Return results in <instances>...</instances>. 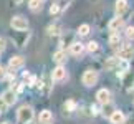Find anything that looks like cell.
Here are the masks:
<instances>
[{"instance_id":"obj_9","label":"cell","mask_w":134,"mask_h":124,"mask_svg":"<svg viewBox=\"0 0 134 124\" xmlns=\"http://www.w3.org/2000/svg\"><path fill=\"white\" fill-rule=\"evenodd\" d=\"M96 99L103 106H104V104H109V103H111V91L106 89V88H101V89L96 93Z\"/></svg>"},{"instance_id":"obj_16","label":"cell","mask_w":134,"mask_h":124,"mask_svg":"<svg viewBox=\"0 0 134 124\" xmlns=\"http://www.w3.org/2000/svg\"><path fill=\"white\" fill-rule=\"evenodd\" d=\"M109 46L111 48H118V46L121 45V37H119V33H111L109 35Z\"/></svg>"},{"instance_id":"obj_14","label":"cell","mask_w":134,"mask_h":124,"mask_svg":"<svg viewBox=\"0 0 134 124\" xmlns=\"http://www.w3.org/2000/svg\"><path fill=\"white\" fill-rule=\"evenodd\" d=\"M104 68L108 71H116L118 68H119V58H118V56H114V58H108L104 61Z\"/></svg>"},{"instance_id":"obj_13","label":"cell","mask_w":134,"mask_h":124,"mask_svg":"<svg viewBox=\"0 0 134 124\" xmlns=\"http://www.w3.org/2000/svg\"><path fill=\"white\" fill-rule=\"evenodd\" d=\"M70 53L75 55V56H81L85 53V45L80 43V41H73V43L70 45Z\"/></svg>"},{"instance_id":"obj_5","label":"cell","mask_w":134,"mask_h":124,"mask_svg":"<svg viewBox=\"0 0 134 124\" xmlns=\"http://www.w3.org/2000/svg\"><path fill=\"white\" fill-rule=\"evenodd\" d=\"M121 83H122V86H124L127 91L134 89V71L127 70L126 73H122L121 75Z\"/></svg>"},{"instance_id":"obj_7","label":"cell","mask_w":134,"mask_h":124,"mask_svg":"<svg viewBox=\"0 0 134 124\" xmlns=\"http://www.w3.org/2000/svg\"><path fill=\"white\" fill-rule=\"evenodd\" d=\"M3 99V103L7 104V108H10V106H13L15 103H17V93H15L13 89H5L3 93H2V96H0Z\"/></svg>"},{"instance_id":"obj_20","label":"cell","mask_w":134,"mask_h":124,"mask_svg":"<svg viewBox=\"0 0 134 124\" xmlns=\"http://www.w3.org/2000/svg\"><path fill=\"white\" fill-rule=\"evenodd\" d=\"M90 32H91V27H90L88 23H83V25H80V27H78V32H76V33H78L80 37H86Z\"/></svg>"},{"instance_id":"obj_17","label":"cell","mask_w":134,"mask_h":124,"mask_svg":"<svg viewBox=\"0 0 134 124\" xmlns=\"http://www.w3.org/2000/svg\"><path fill=\"white\" fill-rule=\"evenodd\" d=\"M65 60H66V51L65 50H58V51L53 53V61H56L58 65H61Z\"/></svg>"},{"instance_id":"obj_25","label":"cell","mask_w":134,"mask_h":124,"mask_svg":"<svg viewBox=\"0 0 134 124\" xmlns=\"http://www.w3.org/2000/svg\"><path fill=\"white\" fill-rule=\"evenodd\" d=\"M56 13H60V5L58 3H53L50 7V15H56Z\"/></svg>"},{"instance_id":"obj_22","label":"cell","mask_w":134,"mask_h":124,"mask_svg":"<svg viewBox=\"0 0 134 124\" xmlns=\"http://www.w3.org/2000/svg\"><path fill=\"white\" fill-rule=\"evenodd\" d=\"M76 108H78V104H76V101H73V99H68L65 103V111H68V112L76 111Z\"/></svg>"},{"instance_id":"obj_1","label":"cell","mask_w":134,"mask_h":124,"mask_svg":"<svg viewBox=\"0 0 134 124\" xmlns=\"http://www.w3.org/2000/svg\"><path fill=\"white\" fill-rule=\"evenodd\" d=\"M33 117H35V112H33L32 106L23 104V106L18 108V111H17V121H18V124H32Z\"/></svg>"},{"instance_id":"obj_30","label":"cell","mask_w":134,"mask_h":124,"mask_svg":"<svg viewBox=\"0 0 134 124\" xmlns=\"http://www.w3.org/2000/svg\"><path fill=\"white\" fill-rule=\"evenodd\" d=\"M2 124H12V122H8V121H5V122H2Z\"/></svg>"},{"instance_id":"obj_4","label":"cell","mask_w":134,"mask_h":124,"mask_svg":"<svg viewBox=\"0 0 134 124\" xmlns=\"http://www.w3.org/2000/svg\"><path fill=\"white\" fill-rule=\"evenodd\" d=\"M132 56H134V46L132 45H121L119 48H118V58L119 60H126V61H129L132 60Z\"/></svg>"},{"instance_id":"obj_24","label":"cell","mask_w":134,"mask_h":124,"mask_svg":"<svg viewBox=\"0 0 134 124\" xmlns=\"http://www.w3.org/2000/svg\"><path fill=\"white\" fill-rule=\"evenodd\" d=\"M126 37L127 40H134V27H126Z\"/></svg>"},{"instance_id":"obj_32","label":"cell","mask_w":134,"mask_h":124,"mask_svg":"<svg viewBox=\"0 0 134 124\" xmlns=\"http://www.w3.org/2000/svg\"><path fill=\"white\" fill-rule=\"evenodd\" d=\"M42 2H43V0H42Z\"/></svg>"},{"instance_id":"obj_11","label":"cell","mask_w":134,"mask_h":124,"mask_svg":"<svg viewBox=\"0 0 134 124\" xmlns=\"http://www.w3.org/2000/svg\"><path fill=\"white\" fill-rule=\"evenodd\" d=\"M38 122H40V124H51V122H53V112H51L50 109L40 111V114H38Z\"/></svg>"},{"instance_id":"obj_31","label":"cell","mask_w":134,"mask_h":124,"mask_svg":"<svg viewBox=\"0 0 134 124\" xmlns=\"http://www.w3.org/2000/svg\"><path fill=\"white\" fill-rule=\"evenodd\" d=\"M66 2H70V0H66Z\"/></svg>"},{"instance_id":"obj_27","label":"cell","mask_w":134,"mask_h":124,"mask_svg":"<svg viewBox=\"0 0 134 124\" xmlns=\"http://www.w3.org/2000/svg\"><path fill=\"white\" fill-rule=\"evenodd\" d=\"M5 109H7V104H5L3 99L0 98V112H5Z\"/></svg>"},{"instance_id":"obj_15","label":"cell","mask_w":134,"mask_h":124,"mask_svg":"<svg viewBox=\"0 0 134 124\" xmlns=\"http://www.w3.org/2000/svg\"><path fill=\"white\" fill-rule=\"evenodd\" d=\"M114 10H116V13L119 15V17H122V13L127 12V0H116Z\"/></svg>"},{"instance_id":"obj_3","label":"cell","mask_w":134,"mask_h":124,"mask_svg":"<svg viewBox=\"0 0 134 124\" xmlns=\"http://www.w3.org/2000/svg\"><path fill=\"white\" fill-rule=\"evenodd\" d=\"M10 25H12V28L15 32H27L28 30V20L22 17V15H17V17H13L10 20Z\"/></svg>"},{"instance_id":"obj_23","label":"cell","mask_w":134,"mask_h":124,"mask_svg":"<svg viewBox=\"0 0 134 124\" xmlns=\"http://www.w3.org/2000/svg\"><path fill=\"white\" fill-rule=\"evenodd\" d=\"M66 43H73V37H71V35H68V37H66V35H63V37H61V40H60V46H65Z\"/></svg>"},{"instance_id":"obj_26","label":"cell","mask_w":134,"mask_h":124,"mask_svg":"<svg viewBox=\"0 0 134 124\" xmlns=\"http://www.w3.org/2000/svg\"><path fill=\"white\" fill-rule=\"evenodd\" d=\"M5 78H7V68L0 65V81H2V80H5Z\"/></svg>"},{"instance_id":"obj_33","label":"cell","mask_w":134,"mask_h":124,"mask_svg":"<svg viewBox=\"0 0 134 124\" xmlns=\"http://www.w3.org/2000/svg\"><path fill=\"white\" fill-rule=\"evenodd\" d=\"M38 124H40V122H38Z\"/></svg>"},{"instance_id":"obj_28","label":"cell","mask_w":134,"mask_h":124,"mask_svg":"<svg viewBox=\"0 0 134 124\" xmlns=\"http://www.w3.org/2000/svg\"><path fill=\"white\" fill-rule=\"evenodd\" d=\"M3 50H5V40H3V38H0V53H2Z\"/></svg>"},{"instance_id":"obj_8","label":"cell","mask_w":134,"mask_h":124,"mask_svg":"<svg viewBox=\"0 0 134 124\" xmlns=\"http://www.w3.org/2000/svg\"><path fill=\"white\" fill-rule=\"evenodd\" d=\"M122 27H124V18L119 17V15H118V17H114L109 23H108V28H109L111 33H119V30H121Z\"/></svg>"},{"instance_id":"obj_2","label":"cell","mask_w":134,"mask_h":124,"mask_svg":"<svg viewBox=\"0 0 134 124\" xmlns=\"http://www.w3.org/2000/svg\"><path fill=\"white\" fill-rule=\"evenodd\" d=\"M98 80H99V75H98V71L96 70H86L85 73H83V76H81V83L86 86V88H91V86H94L96 83H98Z\"/></svg>"},{"instance_id":"obj_10","label":"cell","mask_w":134,"mask_h":124,"mask_svg":"<svg viewBox=\"0 0 134 124\" xmlns=\"http://www.w3.org/2000/svg\"><path fill=\"white\" fill-rule=\"evenodd\" d=\"M25 65V58L23 56H12V58L8 60V70L10 71H15L18 68H22Z\"/></svg>"},{"instance_id":"obj_18","label":"cell","mask_w":134,"mask_h":124,"mask_svg":"<svg viewBox=\"0 0 134 124\" xmlns=\"http://www.w3.org/2000/svg\"><path fill=\"white\" fill-rule=\"evenodd\" d=\"M46 33H48L50 35V37H53V35H55V37H56V35H61V27H60V25H50V27L48 28H46Z\"/></svg>"},{"instance_id":"obj_29","label":"cell","mask_w":134,"mask_h":124,"mask_svg":"<svg viewBox=\"0 0 134 124\" xmlns=\"http://www.w3.org/2000/svg\"><path fill=\"white\" fill-rule=\"evenodd\" d=\"M12 2H13L15 5H20V3H22V2H23V0H12Z\"/></svg>"},{"instance_id":"obj_6","label":"cell","mask_w":134,"mask_h":124,"mask_svg":"<svg viewBox=\"0 0 134 124\" xmlns=\"http://www.w3.org/2000/svg\"><path fill=\"white\" fill-rule=\"evenodd\" d=\"M51 80H53V81H65V80H68V71H66L65 66H61V65L56 66V68L53 70V73H51Z\"/></svg>"},{"instance_id":"obj_21","label":"cell","mask_w":134,"mask_h":124,"mask_svg":"<svg viewBox=\"0 0 134 124\" xmlns=\"http://www.w3.org/2000/svg\"><path fill=\"white\" fill-rule=\"evenodd\" d=\"M85 50L90 51V53H96V51L99 50V45H98V41H90V43H86Z\"/></svg>"},{"instance_id":"obj_12","label":"cell","mask_w":134,"mask_h":124,"mask_svg":"<svg viewBox=\"0 0 134 124\" xmlns=\"http://www.w3.org/2000/svg\"><path fill=\"white\" fill-rule=\"evenodd\" d=\"M109 121H111V124H124L126 116H124V112H122V111L114 109V111H113V114L109 116Z\"/></svg>"},{"instance_id":"obj_19","label":"cell","mask_w":134,"mask_h":124,"mask_svg":"<svg viewBox=\"0 0 134 124\" xmlns=\"http://www.w3.org/2000/svg\"><path fill=\"white\" fill-rule=\"evenodd\" d=\"M42 5H43L42 0H30V2H28V7H30L32 12H38V10H42Z\"/></svg>"}]
</instances>
